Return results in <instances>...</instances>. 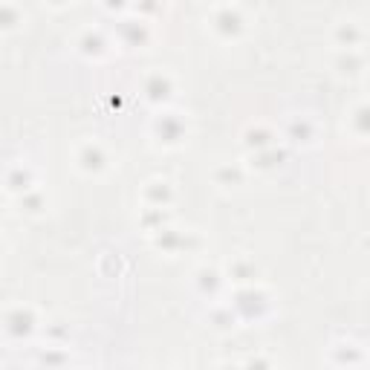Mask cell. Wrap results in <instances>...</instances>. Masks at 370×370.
Returning a JSON list of instances; mask_svg holds the SVG:
<instances>
[{
    "instance_id": "6da1fadb",
    "label": "cell",
    "mask_w": 370,
    "mask_h": 370,
    "mask_svg": "<svg viewBox=\"0 0 370 370\" xmlns=\"http://www.w3.org/2000/svg\"><path fill=\"white\" fill-rule=\"evenodd\" d=\"M78 165L87 168V171H102V168L107 165V157H105L102 145H96V142L81 145V150H78Z\"/></svg>"
}]
</instances>
